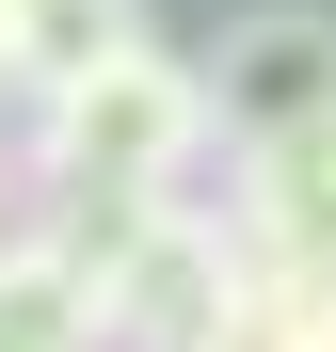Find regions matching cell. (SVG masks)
Here are the masks:
<instances>
[{
	"label": "cell",
	"instance_id": "obj_7",
	"mask_svg": "<svg viewBox=\"0 0 336 352\" xmlns=\"http://www.w3.org/2000/svg\"><path fill=\"white\" fill-rule=\"evenodd\" d=\"M0 80L32 96V0H0Z\"/></svg>",
	"mask_w": 336,
	"mask_h": 352
},
{
	"label": "cell",
	"instance_id": "obj_2",
	"mask_svg": "<svg viewBox=\"0 0 336 352\" xmlns=\"http://www.w3.org/2000/svg\"><path fill=\"white\" fill-rule=\"evenodd\" d=\"M224 224H240L256 272H336V96L240 144V208Z\"/></svg>",
	"mask_w": 336,
	"mask_h": 352
},
{
	"label": "cell",
	"instance_id": "obj_5",
	"mask_svg": "<svg viewBox=\"0 0 336 352\" xmlns=\"http://www.w3.org/2000/svg\"><path fill=\"white\" fill-rule=\"evenodd\" d=\"M0 352H96V305L65 256H0Z\"/></svg>",
	"mask_w": 336,
	"mask_h": 352
},
{
	"label": "cell",
	"instance_id": "obj_1",
	"mask_svg": "<svg viewBox=\"0 0 336 352\" xmlns=\"http://www.w3.org/2000/svg\"><path fill=\"white\" fill-rule=\"evenodd\" d=\"M208 65H177L160 32L96 48V65L32 80V176L48 192H177V176L208 160Z\"/></svg>",
	"mask_w": 336,
	"mask_h": 352
},
{
	"label": "cell",
	"instance_id": "obj_6",
	"mask_svg": "<svg viewBox=\"0 0 336 352\" xmlns=\"http://www.w3.org/2000/svg\"><path fill=\"white\" fill-rule=\"evenodd\" d=\"M128 32H144V0H32V80H65L96 48H128Z\"/></svg>",
	"mask_w": 336,
	"mask_h": 352
},
{
	"label": "cell",
	"instance_id": "obj_3",
	"mask_svg": "<svg viewBox=\"0 0 336 352\" xmlns=\"http://www.w3.org/2000/svg\"><path fill=\"white\" fill-rule=\"evenodd\" d=\"M320 96H336V16H320V0H256V16H224V48H208L224 144L289 129V112H320Z\"/></svg>",
	"mask_w": 336,
	"mask_h": 352
},
{
	"label": "cell",
	"instance_id": "obj_4",
	"mask_svg": "<svg viewBox=\"0 0 336 352\" xmlns=\"http://www.w3.org/2000/svg\"><path fill=\"white\" fill-rule=\"evenodd\" d=\"M208 352H336V272H240Z\"/></svg>",
	"mask_w": 336,
	"mask_h": 352
}]
</instances>
